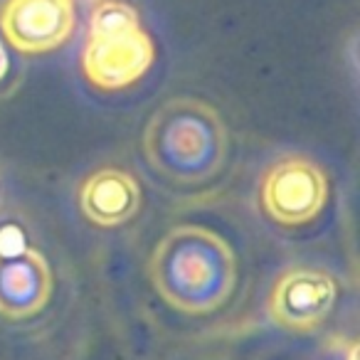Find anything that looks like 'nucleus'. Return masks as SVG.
Listing matches in <instances>:
<instances>
[{
  "instance_id": "nucleus-1",
  "label": "nucleus",
  "mask_w": 360,
  "mask_h": 360,
  "mask_svg": "<svg viewBox=\"0 0 360 360\" xmlns=\"http://www.w3.org/2000/svg\"><path fill=\"white\" fill-rule=\"evenodd\" d=\"M150 281L180 314L217 311L237 284V262L217 232L198 225L173 227L150 255Z\"/></svg>"
},
{
  "instance_id": "nucleus-2",
  "label": "nucleus",
  "mask_w": 360,
  "mask_h": 360,
  "mask_svg": "<svg viewBox=\"0 0 360 360\" xmlns=\"http://www.w3.org/2000/svg\"><path fill=\"white\" fill-rule=\"evenodd\" d=\"M227 129L210 104L193 96L168 99L148 119L143 153L150 168L175 186L212 180L227 160Z\"/></svg>"
},
{
  "instance_id": "nucleus-10",
  "label": "nucleus",
  "mask_w": 360,
  "mask_h": 360,
  "mask_svg": "<svg viewBox=\"0 0 360 360\" xmlns=\"http://www.w3.org/2000/svg\"><path fill=\"white\" fill-rule=\"evenodd\" d=\"M6 202V186H3V175H0V207Z\"/></svg>"
},
{
  "instance_id": "nucleus-5",
  "label": "nucleus",
  "mask_w": 360,
  "mask_h": 360,
  "mask_svg": "<svg viewBox=\"0 0 360 360\" xmlns=\"http://www.w3.org/2000/svg\"><path fill=\"white\" fill-rule=\"evenodd\" d=\"M338 299V284L330 274L311 266L286 269L269 294V316L289 330H311L330 316Z\"/></svg>"
},
{
  "instance_id": "nucleus-9",
  "label": "nucleus",
  "mask_w": 360,
  "mask_h": 360,
  "mask_svg": "<svg viewBox=\"0 0 360 360\" xmlns=\"http://www.w3.org/2000/svg\"><path fill=\"white\" fill-rule=\"evenodd\" d=\"M6 72H8V55H6V47L0 45V79L6 77Z\"/></svg>"
},
{
  "instance_id": "nucleus-8",
  "label": "nucleus",
  "mask_w": 360,
  "mask_h": 360,
  "mask_svg": "<svg viewBox=\"0 0 360 360\" xmlns=\"http://www.w3.org/2000/svg\"><path fill=\"white\" fill-rule=\"evenodd\" d=\"M79 210L99 227H119L141 210V188L121 168H101L79 186Z\"/></svg>"
},
{
  "instance_id": "nucleus-6",
  "label": "nucleus",
  "mask_w": 360,
  "mask_h": 360,
  "mask_svg": "<svg viewBox=\"0 0 360 360\" xmlns=\"http://www.w3.org/2000/svg\"><path fill=\"white\" fill-rule=\"evenodd\" d=\"M0 30L25 55L57 50L75 30V0H6Z\"/></svg>"
},
{
  "instance_id": "nucleus-4",
  "label": "nucleus",
  "mask_w": 360,
  "mask_h": 360,
  "mask_svg": "<svg viewBox=\"0 0 360 360\" xmlns=\"http://www.w3.org/2000/svg\"><path fill=\"white\" fill-rule=\"evenodd\" d=\"M153 42L141 25L114 32H89L82 52L84 77L104 91L136 84L153 65Z\"/></svg>"
},
{
  "instance_id": "nucleus-3",
  "label": "nucleus",
  "mask_w": 360,
  "mask_h": 360,
  "mask_svg": "<svg viewBox=\"0 0 360 360\" xmlns=\"http://www.w3.org/2000/svg\"><path fill=\"white\" fill-rule=\"evenodd\" d=\"M328 200V178L306 155H284L262 180V205L279 225H306L321 215Z\"/></svg>"
},
{
  "instance_id": "nucleus-7",
  "label": "nucleus",
  "mask_w": 360,
  "mask_h": 360,
  "mask_svg": "<svg viewBox=\"0 0 360 360\" xmlns=\"http://www.w3.org/2000/svg\"><path fill=\"white\" fill-rule=\"evenodd\" d=\"M52 296V271L37 250L0 255V316L13 321L40 314Z\"/></svg>"
}]
</instances>
